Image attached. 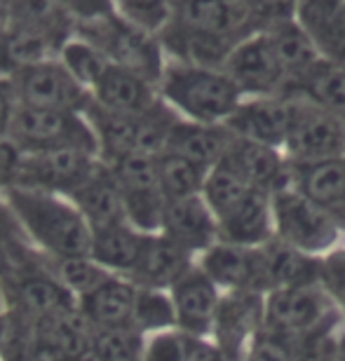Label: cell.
Returning a JSON list of instances; mask_svg holds the SVG:
<instances>
[{
	"label": "cell",
	"instance_id": "cell-35",
	"mask_svg": "<svg viewBox=\"0 0 345 361\" xmlns=\"http://www.w3.org/2000/svg\"><path fill=\"white\" fill-rule=\"evenodd\" d=\"M54 38H49V35L40 31L14 28L3 40V59L12 63L17 71L35 66V63H45L47 52L54 47Z\"/></svg>",
	"mask_w": 345,
	"mask_h": 361
},
{
	"label": "cell",
	"instance_id": "cell-18",
	"mask_svg": "<svg viewBox=\"0 0 345 361\" xmlns=\"http://www.w3.org/2000/svg\"><path fill=\"white\" fill-rule=\"evenodd\" d=\"M224 160L256 190L275 195L291 183V162L286 160L284 150L279 148H270L263 143L235 136Z\"/></svg>",
	"mask_w": 345,
	"mask_h": 361
},
{
	"label": "cell",
	"instance_id": "cell-47",
	"mask_svg": "<svg viewBox=\"0 0 345 361\" xmlns=\"http://www.w3.org/2000/svg\"><path fill=\"white\" fill-rule=\"evenodd\" d=\"M14 26V0H0V38H7V26Z\"/></svg>",
	"mask_w": 345,
	"mask_h": 361
},
{
	"label": "cell",
	"instance_id": "cell-41",
	"mask_svg": "<svg viewBox=\"0 0 345 361\" xmlns=\"http://www.w3.org/2000/svg\"><path fill=\"white\" fill-rule=\"evenodd\" d=\"M188 343L190 338L181 334L178 329L146 336L143 361H186V357H188Z\"/></svg>",
	"mask_w": 345,
	"mask_h": 361
},
{
	"label": "cell",
	"instance_id": "cell-45",
	"mask_svg": "<svg viewBox=\"0 0 345 361\" xmlns=\"http://www.w3.org/2000/svg\"><path fill=\"white\" fill-rule=\"evenodd\" d=\"M186 361H228V357L214 338H190Z\"/></svg>",
	"mask_w": 345,
	"mask_h": 361
},
{
	"label": "cell",
	"instance_id": "cell-40",
	"mask_svg": "<svg viewBox=\"0 0 345 361\" xmlns=\"http://www.w3.org/2000/svg\"><path fill=\"white\" fill-rule=\"evenodd\" d=\"M176 3L178 0H122V7L134 26L153 31V28H167L171 24L176 14Z\"/></svg>",
	"mask_w": 345,
	"mask_h": 361
},
{
	"label": "cell",
	"instance_id": "cell-25",
	"mask_svg": "<svg viewBox=\"0 0 345 361\" xmlns=\"http://www.w3.org/2000/svg\"><path fill=\"white\" fill-rule=\"evenodd\" d=\"M291 185L345 223V157L305 164L291 162Z\"/></svg>",
	"mask_w": 345,
	"mask_h": 361
},
{
	"label": "cell",
	"instance_id": "cell-32",
	"mask_svg": "<svg viewBox=\"0 0 345 361\" xmlns=\"http://www.w3.org/2000/svg\"><path fill=\"white\" fill-rule=\"evenodd\" d=\"M45 256V254H42ZM47 268L68 288L75 298H83L90 291H95L99 284H104L111 277V272L102 268L92 256H73V258H47Z\"/></svg>",
	"mask_w": 345,
	"mask_h": 361
},
{
	"label": "cell",
	"instance_id": "cell-39",
	"mask_svg": "<svg viewBox=\"0 0 345 361\" xmlns=\"http://www.w3.org/2000/svg\"><path fill=\"white\" fill-rule=\"evenodd\" d=\"M310 352L296 341L263 329L244 352L242 361H308Z\"/></svg>",
	"mask_w": 345,
	"mask_h": 361
},
{
	"label": "cell",
	"instance_id": "cell-49",
	"mask_svg": "<svg viewBox=\"0 0 345 361\" xmlns=\"http://www.w3.org/2000/svg\"><path fill=\"white\" fill-rule=\"evenodd\" d=\"M68 3H83V0H68ZM85 3H90V7H92V0H85Z\"/></svg>",
	"mask_w": 345,
	"mask_h": 361
},
{
	"label": "cell",
	"instance_id": "cell-33",
	"mask_svg": "<svg viewBox=\"0 0 345 361\" xmlns=\"http://www.w3.org/2000/svg\"><path fill=\"white\" fill-rule=\"evenodd\" d=\"M132 326L141 331L143 336H153L160 331L176 329V312L169 291L157 288H139L134 302V319Z\"/></svg>",
	"mask_w": 345,
	"mask_h": 361
},
{
	"label": "cell",
	"instance_id": "cell-23",
	"mask_svg": "<svg viewBox=\"0 0 345 361\" xmlns=\"http://www.w3.org/2000/svg\"><path fill=\"white\" fill-rule=\"evenodd\" d=\"M235 134L226 125H202V122L178 120L169 134L167 150L186 160L212 169L228 155Z\"/></svg>",
	"mask_w": 345,
	"mask_h": 361
},
{
	"label": "cell",
	"instance_id": "cell-43",
	"mask_svg": "<svg viewBox=\"0 0 345 361\" xmlns=\"http://www.w3.org/2000/svg\"><path fill=\"white\" fill-rule=\"evenodd\" d=\"M244 3H247L251 17L256 19V24L265 28V26L275 24V21L293 19L298 0H244Z\"/></svg>",
	"mask_w": 345,
	"mask_h": 361
},
{
	"label": "cell",
	"instance_id": "cell-6",
	"mask_svg": "<svg viewBox=\"0 0 345 361\" xmlns=\"http://www.w3.org/2000/svg\"><path fill=\"white\" fill-rule=\"evenodd\" d=\"M7 139L14 141L21 153H42L54 148H80L99 155L95 129L80 113L49 111L17 104L12 113Z\"/></svg>",
	"mask_w": 345,
	"mask_h": 361
},
{
	"label": "cell",
	"instance_id": "cell-12",
	"mask_svg": "<svg viewBox=\"0 0 345 361\" xmlns=\"http://www.w3.org/2000/svg\"><path fill=\"white\" fill-rule=\"evenodd\" d=\"M298 97L277 94V97H249L242 99L237 111L230 115L226 127L237 139H247L263 146L284 150L293 118H296Z\"/></svg>",
	"mask_w": 345,
	"mask_h": 361
},
{
	"label": "cell",
	"instance_id": "cell-17",
	"mask_svg": "<svg viewBox=\"0 0 345 361\" xmlns=\"http://www.w3.org/2000/svg\"><path fill=\"white\" fill-rule=\"evenodd\" d=\"M160 233L200 258L212 244L219 242V219L202 195L171 200L164 209Z\"/></svg>",
	"mask_w": 345,
	"mask_h": 361
},
{
	"label": "cell",
	"instance_id": "cell-14",
	"mask_svg": "<svg viewBox=\"0 0 345 361\" xmlns=\"http://www.w3.org/2000/svg\"><path fill=\"white\" fill-rule=\"evenodd\" d=\"M198 265L224 293H268L261 247L217 242L198 258Z\"/></svg>",
	"mask_w": 345,
	"mask_h": 361
},
{
	"label": "cell",
	"instance_id": "cell-34",
	"mask_svg": "<svg viewBox=\"0 0 345 361\" xmlns=\"http://www.w3.org/2000/svg\"><path fill=\"white\" fill-rule=\"evenodd\" d=\"M146 336L134 326L95 331L97 361H143Z\"/></svg>",
	"mask_w": 345,
	"mask_h": 361
},
{
	"label": "cell",
	"instance_id": "cell-27",
	"mask_svg": "<svg viewBox=\"0 0 345 361\" xmlns=\"http://www.w3.org/2000/svg\"><path fill=\"white\" fill-rule=\"evenodd\" d=\"M143 244H146V233L132 228L129 223L95 228L90 256L111 274L129 277L141 258Z\"/></svg>",
	"mask_w": 345,
	"mask_h": 361
},
{
	"label": "cell",
	"instance_id": "cell-29",
	"mask_svg": "<svg viewBox=\"0 0 345 361\" xmlns=\"http://www.w3.org/2000/svg\"><path fill=\"white\" fill-rule=\"evenodd\" d=\"M289 94L345 118V61L320 59Z\"/></svg>",
	"mask_w": 345,
	"mask_h": 361
},
{
	"label": "cell",
	"instance_id": "cell-9",
	"mask_svg": "<svg viewBox=\"0 0 345 361\" xmlns=\"http://www.w3.org/2000/svg\"><path fill=\"white\" fill-rule=\"evenodd\" d=\"M14 97L21 106L49 108V111L83 113L92 104L87 87H83L66 66L54 61L21 68L12 80Z\"/></svg>",
	"mask_w": 345,
	"mask_h": 361
},
{
	"label": "cell",
	"instance_id": "cell-16",
	"mask_svg": "<svg viewBox=\"0 0 345 361\" xmlns=\"http://www.w3.org/2000/svg\"><path fill=\"white\" fill-rule=\"evenodd\" d=\"M263 298L261 293H224L212 338L228 361H242L251 341L263 331Z\"/></svg>",
	"mask_w": 345,
	"mask_h": 361
},
{
	"label": "cell",
	"instance_id": "cell-31",
	"mask_svg": "<svg viewBox=\"0 0 345 361\" xmlns=\"http://www.w3.org/2000/svg\"><path fill=\"white\" fill-rule=\"evenodd\" d=\"M251 190H256V188H251L226 160H221L217 167H212L207 171L202 197L207 200V204L212 207V212L217 214V219H221L230 209H235L240 204Z\"/></svg>",
	"mask_w": 345,
	"mask_h": 361
},
{
	"label": "cell",
	"instance_id": "cell-3",
	"mask_svg": "<svg viewBox=\"0 0 345 361\" xmlns=\"http://www.w3.org/2000/svg\"><path fill=\"white\" fill-rule=\"evenodd\" d=\"M160 92L183 120L202 125H226L244 99L224 68H202L181 61L164 68Z\"/></svg>",
	"mask_w": 345,
	"mask_h": 361
},
{
	"label": "cell",
	"instance_id": "cell-1",
	"mask_svg": "<svg viewBox=\"0 0 345 361\" xmlns=\"http://www.w3.org/2000/svg\"><path fill=\"white\" fill-rule=\"evenodd\" d=\"M3 197L40 254L47 258L90 256L92 228L71 200L26 188H10Z\"/></svg>",
	"mask_w": 345,
	"mask_h": 361
},
{
	"label": "cell",
	"instance_id": "cell-19",
	"mask_svg": "<svg viewBox=\"0 0 345 361\" xmlns=\"http://www.w3.org/2000/svg\"><path fill=\"white\" fill-rule=\"evenodd\" d=\"M198 258L188 254L183 247L171 242L162 233L146 235L141 258L136 263L134 272L129 274V281H134L139 288H157V291H169L176 284L181 274L195 265Z\"/></svg>",
	"mask_w": 345,
	"mask_h": 361
},
{
	"label": "cell",
	"instance_id": "cell-15",
	"mask_svg": "<svg viewBox=\"0 0 345 361\" xmlns=\"http://www.w3.org/2000/svg\"><path fill=\"white\" fill-rule=\"evenodd\" d=\"M174 21L190 31L242 42L261 31L244 0H178Z\"/></svg>",
	"mask_w": 345,
	"mask_h": 361
},
{
	"label": "cell",
	"instance_id": "cell-38",
	"mask_svg": "<svg viewBox=\"0 0 345 361\" xmlns=\"http://www.w3.org/2000/svg\"><path fill=\"white\" fill-rule=\"evenodd\" d=\"M33 249L35 247L28 242L5 197H0V274H5L19 261H24Z\"/></svg>",
	"mask_w": 345,
	"mask_h": 361
},
{
	"label": "cell",
	"instance_id": "cell-2",
	"mask_svg": "<svg viewBox=\"0 0 345 361\" xmlns=\"http://www.w3.org/2000/svg\"><path fill=\"white\" fill-rule=\"evenodd\" d=\"M263 329L301 343L308 352L345 331L343 312L327 286L317 284L279 288L263 298Z\"/></svg>",
	"mask_w": 345,
	"mask_h": 361
},
{
	"label": "cell",
	"instance_id": "cell-24",
	"mask_svg": "<svg viewBox=\"0 0 345 361\" xmlns=\"http://www.w3.org/2000/svg\"><path fill=\"white\" fill-rule=\"evenodd\" d=\"M95 104L111 113L143 115L153 111L160 99L155 94V85L143 80L132 71L111 63V68L95 87Z\"/></svg>",
	"mask_w": 345,
	"mask_h": 361
},
{
	"label": "cell",
	"instance_id": "cell-5",
	"mask_svg": "<svg viewBox=\"0 0 345 361\" xmlns=\"http://www.w3.org/2000/svg\"><path fill=\"white\" fill-rule=\"evenodd\" d=\"M272 221L275 240L315 258L329 256L345 242V223L339 216L291 183L272 195Z\"/></svg>",
	"mask_w": 345,
	"mask_h": 361
},
{
	"label": "cell",
	"instance_id": "cell-21",
	"mask_svg": "<svg viewBox=\"0 0 345 361\" xmlns=\"http://www.w3.org/2000/svg\"><path fill=\"white\" fill-rule=\"evenodd\" d=\"M139 286L120 274H111L95 291L78 298V310L95 331L132 326L134 302Z\"/></svg>",
	"mask_w": 345,
	"mask_h": 361
},
{
	"label": "cell",
	"instance_id": "cell-22",
	"mask_svg": "<svg viewBox=\"0 0 345 361\" xmlns=\"http://www.w3.org/2000/svg\"><path fill=\"white\" fill-rule=\"evenodd\" d=\"M68 200L73 202L78 207V212L85 216V221L90 223L92 230L127 223L125 200H122L120 183L104 160L99 162L95 174L85 180Z\"/></svg>",
	"mask_w": 345,
	"mask_h": 361
},
{
	"label": "cell",
	"instance_id": "cell-42",
	"mask_svg": "<svg viewBox=\"0 0 345 361\" xmlns=\"http://www.w3.org/2000/svg\"><path fill=\"white\" fill-rule=\"evenodd\" d=\"M322 284L339 302L345 322V242L329 256L322 258Z\"/></svg>",
	"mask_w": 345,
	"mask_h": 361
},
{
	"label": "cell",
	"instance_id": "cell-20",
	"mask_svg": "<svg viewBox=\"0 0 345 361\" xmlns=\"http://www.w3.org/2000/svg\"><path fill=\"white\" fill-rule=\"evenodd\" d=\"M219 240L240 244V247H265L275 240L272 221V195L251 190L235 209L219 219Z\"/></svg>",
	"mask_w": 345,
	"mask_h": 361
},
{
	"label": "cell",
	"instance_id": "cell-11",
	"mask_svg": "<svg viewBox=\"0 0 345 361\" xmlns=\"http://www.w3.org/2000/svg\"><path fill=\"white\" fill-rule=\"evenodd\" d=\"M92 38L97 40V45L102 52L109 56L111 63L120 68H127L136 73L150 85H160L164 75L160 45L155 38H150L148 31L118 21L113 17L102 19L99 28L92 31Z\"/></svg>",
	"mask_w": 345,
	"mask_h": 361
},
{
	"label": "cell",
	"instance_id": "cell-8",
	"mask_svg": "<svg viewBox=\"0 0 345 361\" xmlns=\"http://www.w3.org/2000/svg\"><path fill=\"white\" fill-rule=\"evenodd\" d=\"M284 155L293 164L345 157V118L298 97Z\"/></svg>",
	"mask_w": 345,
	"mask_h": 361
},
{
	"label": "cell",
	"instance_id": "cell-37",
	"mask_svg": "<svg viewBox=\"0 0 345 361\" xmlns=\"http://www.w3.org/2000/svg\"><path fill=\"white\" fill-rule=\"evenodd\" d=\"M63 14L56 0H14V28H31L59 40Z\"/></svg>",
	"mask_w": 345,
	"mask_h": 361
},
{
	"label": "cell",
	"instance_id": "cell-28",
	"mask_svg": "<svg viewBox=\"0 0 345 361\" xmlns=\"http://www.w3.org/2000/svg\"><path fill=\"white\" fill-rule=\"evenodd\" d=\"M263 31L268 35L279 66L284 68L286 78H289V92H291L293 85H296L301 78L322 59L320 49L315 47L313 38L308 35V31L296 19L275 21V24L265 26Z\"/></svg>",
	"mask_w": 345,
	"mask_h": 361
},
{
	"label": "cell",
	"instance_id": "cell-26",
	"mask_svg": "<svg viewBox=\"0 0 345 361\" xmlns=\"http://www.w3.org/2000/svg\"><path fill=\"white\" fill-rule=\"evenodd\" d=\"M261 251L268 293L322 281V258L308 256L279 240H270L265 247H261Z\"/></svg>",
	"mask_w": 345,
	"mask_h": 361
},
{
	"label": "cell",
	"instance_id": "cell-46",
	"mask_svg": "<svg viewBox=\"0 0 345 361\" xmlns=\"http://www.w3.org/2000/svg\"><path fill=\"white\" fill-rule=\"evenodd\" d=\"M14 108H17V97H14L12 82L0 80V136H7Z\"/></svg>",
	"mask_w": 345,
	"mask_h": 361
},
{
	"label": "cell",
	"instance_id": "cell-44",
	"mask_svg": "<svg viewBox=\"0 0 345 361\" xmlns=\"http://www.w3.org/2000/svg\"><path fill=\"white\" fill-rule=\"evenodd\" d=\"M19 162H21V150L7 136H0V192L10 190L14 185Z\"/></svg>",
	"mask_w": 345,
	"mask_h": 361
},
{
	"label": "cell",
	"instance_id": "cell-48",
	"mask_svg": "<svg viewBox=\"0 0 345 361\" xmlns=\"http://www.w3.org/2000/svg\"><path fill=\"white\" fill-rule=\"evenodd\" d=\"M7 343H10V312H0V361H5Z\"/></svg>",
	"mask_w": 345,
	"mask_h": 361
},
{
	"label": "cell",
	"instance_id": "cell-4",
	"mask_svg": "<svg viewBox=\"0 0 345 361\" xmlns=\"http://www.w3.org/2000/svg\"><path fill=\"white\" fill-rule=\"evenodd\" d=\"M0 295L10 317L28 324L54 319L78 307V298L54 277L38 249L0 274Z\"/></svg>",
	"mask_w": 345,
	"mask_h": 361
},
{
	"label": "cell",
	"instance_id": "cell-13",
	"mask_svg": "<svg viewBox=\"0 0 345 361\" xmlns=\"http://www.w3.org/2000/svg\"><path fill=\"white\" fill-rule=\"evenodd\" d=\"M176 312V329L188 338H212L224 291L214 284L212 277L195 265L186 270L176 284L169 288Z\"/></svg>",
	"mask_w": 345,
	"mask_h": 361
},
{
	"label": "cell",
	"instance_id": "cell-7",
	"mask_svg": "<svg viewBox=\"0 0 345 361\" xmlns=\"http://www.w3.org/2000/svg\"><path fill=\"white\" fill-rule=\"evenodd\" d=\"M102 157L80 148H54L42 153H21L12 188H26L71 197L97 171Z\"/></svg>",
	"mask_w": 345,
	"mask_h": 361
},
{
	"label": "cell",
	"instance_id": "cell-10",
	"mask_svg": "<svg viewBox=\"0 0 345 361\" xmlns=\"http://www.w3.org/2000/svg\"><path fill=\"white\" fill-rule=\"evenodd\" d=\"M224 71L230 75L242 97H277L289 92V78L279 66L268 35L261 31L244 38L233 52H230Z\"/></svg>",
	"mask_w": 345,
	"mask_h": 361
},
{
	"label": "cell",
	"instance_id": "cell-36",
	"mask_svg": "<svg viewBox=\"0 0 345 361\" xmlns=\"http://www.w3.org/2000/svg\"><path fill=\"white\" fill-rule=\"evenodd\" d=\"M63 66L75 78L83 87H97V82L111 68V59L102 49L87 42H71L63 47Z\"/></svg>",
	"mask_w": 345,
	"mask_h": 361
},
{
	"label": "cell",
	"instance_id": "cell-30",
	"mask_svg": "<svg viewBox=\"0 0 345 361\" xmlns=\"http://www.w3.org/2000/svg\"><path fill=\"white\" fill-rule=\"evenodd\" d=\"M207 171L210 169L200 167V164L176 153H169V150L157 155V176H160V188L167 202L202 195Z\"/></svg>",
	"mask_w": 345,
	"mask_h": 361
}]
</instances>
